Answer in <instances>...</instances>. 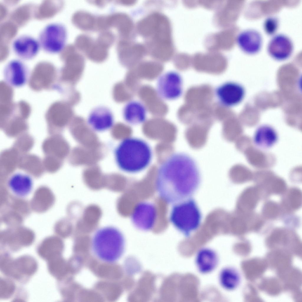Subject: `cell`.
<instances>
[{
    "label": "cell",
    "mask_w": 302,
    "mask_h": 302,
    "mask_svg": "<svg viewBox=\"0 0 302 302\" xmlns=\"http://www.w3.org/2000/svg\"><path fill=\"white\" fill-rule=\"evenodd\" d=\"M200 180L194 161L182 152L169 156L160 165L155 181L159 196L168 204H174L189 198Z\"/></svg>",
    "instance_id": "6da1fadb"
},
{
    "label": "cell",
    "mask_w": 302,
    "mask_h": 302,
    "mask_svg": "<svg viewBox=\"0 0 302 302\" xmlns=\"http://www.w3.org/2000/svg\"><path fill=\"white\" fill-rule=\"evenodd\" d=\"M116 164L122 171L130 174L141 172L150 164L152 151L149 144L142 139L126 138L119 144L114 150Z\"/></svg>",
    "instance_id": "7a4b0ae2"
},
{
    "label": "cell",
    "mask_w": 302,
    "mask_h": 302,
    "mask_svg": "<svg viewBox=\"0 0 302 302\" xmlns=\"http://www.w3.org/2000/svg\"><path fill=\"white\" fill-rule=\"evenodd\" d=\"M124 236L117 228L107 226L98 230L91 242V250L96 257L108 263L117 261L122 255L125 248Z\"/></svg>",
    "instance_id": "3957f363"
},
{
    "label": "cell",
    "mask_w": 302,
    "mask_h": 302,
    "mask_svg": "<svg viewBox=\"0 0 302 302\" xmlns=\"http://www.w3.org/2000/svg\"><path fill=\"white\" fill-rule=\"evenodd\" d=\"M173 205L169 221L178 230L188 236L200 225L201 215L199 209L195 201L190 198Z\"/></svg>",
    "instance_id": "277c9868"
},
{
    "label": "cell",
    "mask_w": 302,
    "mask_h": 302,
    "mask_svg": "<svg viewBox=\"0 0 302 302\" xmlns=\"http://www.w3.org/2000/svg\"><path fill=\"white\" fill-rule=\"evenodd\" d=\"M67 37L65 26L59 23L52 22L47 24L42 29L37 40L44 51L50 54H56L63 49Z\"/></svg>",
    "instance_id": "5b68a950"
},
{
    "label": "cell",
    "mask_w": 302,
    "mask_h": 302,
    "mask_svg": "<svg viewBox=\"0 0 302 302\" xmlns=\"http://www.w3.org/2000/svg\"><path fill=\"white\" fill-rule=\"evenodd\" d=\"M156 91L163 100L172 101L180 98L183 93V79L181 75L175 71L163 73L157 82Z\"/></svg>",
    "instance_id": "8992f818"
},
{
    "label": "cell",
    "mask_w": 302,
    "mask_h": 302,
    "mask_svg": "<svg viewBox=\"0 0 302 302\" xmlns=\"http://www.w3.org/2000/svg\"><path fill=\"white\" fill-rule=\"evenodd\" d=\"M215 92L218 102L226 107H232L239 104L245 94L244 88L241 84L230 81L218 86Z\"/></svg>",
    "instance_id": "52a82bcc"
},
{
    "label": "cell",
    "mask_w": 302,
    "mask_h": 302,
    "mask_svg": "<svg viewBox=\"0 0 302 302\" xmlns=\"http://www.w3.org/2000/svg\"><path fill=\"white\" fill-rule=\"evenodd\" d=\"M5 81L10 86L19 88L27 82L29 70L27 66L21 60H12L6 64L4 68Z\"/></svg>",
    "instance_id": "ba28073f"
},
{
    "label": "cell",
    "mask_w": 302,
    "mask_h": 302,
    "mask_svg": "<svg viewBox=\"0 0 302 302\" xmlns=\"http://www.w3.org/2000/svg\"><path fill=\"white\" fill-rule=\"evenodd\" d=\"M268 42L267 51L274 59L278 60H285L291 55L294 46L291 39L287 35L279 34L273 35Z\"/></svg>",
    "instance_id": "9c48e42d"
},
{
    "label": "cell",
    "mask_w": 302,
    "mask_h": 302,
    "mask_svg": "<svg viewBox=\"0 0 302 302\" xmlns=\"http://www.w3.org/2000/svg\"><path fill=\"white\" fill-rule=\"evenodd\" d=\"M40 46L37 40L27 35H22L13 41L12 48L14 54L22 60H29L37 54Z\"/></svg>",
    "instance_id": "30bf717a"
},
{
    "label": "cell",
    "mask_w": 302,
    "mask_h": 302,
    "mask_svg": "<svg viewBox=\"0 0 302 302\" xmlns=\"http://www.w3.org/2000/svg\"><path fill=\"white\" fill-rule=\"evenodd\" d=\"M87 122L94 130L99 132L111 128L114 123V115L111 111L104 106H97L89 113Z\"/></svg>",
    "instance_id": "8fae6325"
},
{
    "label": "cell",
    "mask_w": 302,
    "mask_h": 302,
    "mask_svg": "<svg viewBox=\"0 0 302 302\" xmlns=\"http://www.w3.org/2000/svg\"><path fill=\"white\" fill-rule=\"evenodd\" d=\"M156 216V211L154 205L150 203L142 202L138 204L134 209L132 219L137 227L146 231L152 228Z\"/></svg>",
    "instance_id": "7c38bea8"
},
{
    "label": "cell",
    "mask_w": 302,
    "mask_h": 302,
    "mask_svg": "<svg viewBox=\"0 0 302 302\" xmlns=\"http://www.w3.org/2000/svg\"><path fill=\"white\" fill-rule=\"evenodd\" d=\"M262 38L261 34L253 29H247L240 32L236 41L241 49L244 53L253 55L260 50L262 44Z\"/></svg>",
    "instance_id": "4fadbf2b"
},
{
    "label": "cell",
    "mask_w": 302,
    "mask_h": 302,
    "mask_svg": "<svg viewBox=\"0 0 302 302\" xmlns=\"http://www.w3.org/2000/svg\"><path fill=\"white\" fill-rule=\"evenodd\" d=\"M122 115L124 120L128 124L137 125L144 123L146 120L147 111L144 104L140 101H129L124 106Z\"/></svg>",
    "instance_id": "5bb4252c"
},
{
    "label": "cell",
    "mask_w": 302,
    "mask_h": 302,
    "mask_svg": "<svg viewBox=\"0 0 302 302\" xmlns=\"http://www.w3.org/2000/svg\"><path fill=\"white\" fill-rule=\"evenodd\" d=\"M8 186L10 191L17 197L23 198L27 196L32 191L33 182L32 178L25 174L17 173L9 178Z\"/></svg>",
    "instance_id": "9a60e30c"
},
{
    "label": "cell",
    "mask_w": 302,
    "mask_h": 302,
    "mask_svg": "<svg viewBox=\"0 0 302 302\" xmlns=\"http://www.w3.org/2000/svg\"><path fill=\"white\" fill-rule=\"evenodd\" d=\"M276 130L267 125L260 126L255 130L253 140L255 145L263 149L270 148L275 144L278 139Z\"/></svg>",
    "instance_id": "2e32d148"
},
{
    "label": "cell",
    "mask_w": 302,
    "mask_h": 302,
    "mask_svg": "<svg viewBox=\"0 0 302 302\" xmlns=\"http://www.w3.org/2000/svg\"><path fill=\"white\" fill-rule=\"evenodd\" d=\"M209 128L205 126H193L188 128L185 133L189 146L194 149L203 147L207 141Z\"/></svg>",
    "instance_id": "e0dca14e"
},
{
    "label": "cell",
    "mask_w": 302,
    "mask_h": 302,
    "mask_svg": "<svg viewBox=\"0 0 302 302\" xmlns=\"http://www.w3.org/2000/svg\"><path fill=\"white\" fill-rule=\"evenodd\" d=\"M218 257L216 253L208 248L200 250L196 255V262L197 268L201 273H209L213 271L218 263Z\"/></svg>",
    "instance_id": "ac0fdd59"
},
{
    "label": "cell",
    "mask_w": 302,
    "mask_h": 302,
    "mask_svg": "<svg viewBox=\"0 0 302 302\" xmlns=\"http://www.w3.org/2000/svg\"><path fill=\"white\" fill-rule=\"evenodd\" d=\"M101 214V211L98 206L92 205L88 206L78 223L77 228L95 229L97 226Z\"/></svg>",
    "instance_id": "d6986e66"
},
{
    "label": "cell",
    "mask_w": 302,
    "mask_h": 302,
    "mask_svg": "<svg viewBox=\"0 0 302 302\" xmlns=\"http://www.w3.org/2000/svg\"><path fill=\"white\" fill-rule=\"evenodd\" d=\"M219 280L223 288L228 290L236 288L239 283L240 277L234 269L227 267L223 269L219 276Z\"/></svg>",
    "instance_id": "ffe728a7"
},
{
    "label": "cell",
    "mask_w": 302,
    "mask_h": 302,
    "mask_svg": "<svg viewBox=\"0 0 302 302\" xmlns=\"http://www.w3.org/2000/svg\"><path fill=\"white\" fill-rule=\"evenodd\" d=\"M258 189L250 188L247 189L243 196V204L244 210L248 213L255 208L260 199Z\"/></svg>",
    "instance_id": "44dd1931"
},
{
    "label": "cell",
    "mask_w": 302,
    "mask_h": 302,
    "mask_svg": "<svg viewBox=\"0 0 302 302\" xmlns=\"http://www.w3.org/2000/svg\"><path fill=\"white\" fill-rule=\"evenodd\" d=\"M283 201V204L288 210H295L299 208L302 203L301 193L299 189H291Z\"/></svg>",
    "instance_id": "7402d4cb"
},
{
    "label": "cell",
    "mask_w": 302,
    "mask_h": 302,
    "mask_svg": "<svg viewBox=\"0 0 302 302\" xmlns=\"http://www.w3.org/2000/svg\"><path fill=\"white\" fill-rule=\"evenodd\" d=\"M280 208L275 202L269 201L263 207L262 213L264 216L268 219H273L276 218L280 214Z\"/></svg>",
    "instance_id": "603a6c76"
},
{
    "label": "cell",
    "mask_w": 302,
    "mask_h": 302,
    "mask_svg": "<svg viewBox=\"0 0 302 302\" xmlns=\"http://www.w3.org/2000/svg\"><path fill=\"white\" fill-rule=\"evenodd\" d=\"M279 25L278 19L273 16L269 17L265 20L263 24L264 30L267 34L273 35L277 30Z\"/></svg>",
    "instance_id": "cb8c5ba5"
}]
</instances>
